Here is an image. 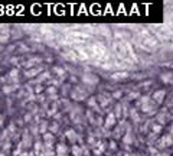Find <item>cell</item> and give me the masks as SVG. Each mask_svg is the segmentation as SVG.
Instances as JSON below:
<instances>
[{"label":"cell","instance_id":"6da1fadb","mask_svg":"<svg viewBox=\"0 0 173 156\" xmlns=\"http://www.w3.org/2000/svg\"><path fill=\"white\" fill-rule=\"evenodd\" d=\"M115 120H117V117L114 113H108L107 117H105V120H104V127L105 129H111L115 126Z\"/></svg>","mask_w":173,"mask_h":156},{"label":"cell","instance_id":"7a4b0ae2","mask_svg":"<svg viewBox=\"0 0 173 156\" xmlns=\"http://www.w3.org/2000/svg\"><path fill=\"white\" fill-rule=\"evenodd\" d=\"M42 69H43L42 67H36V68H30V69H26V71H25V77H27V78L38 77V75H41Z\"/></svg>","mask_w":173,"mask_h":156},{"label":"cell","instance_id":"3957f363","mask_svg":"<svg viewBox=\"0 0 173 156\" xmlns=\"http://www.w3.org/2000/svg\"><path fill=\"white\" fill-rule=\"evenodd\" d=\"M22 145H23L25 149H26V147H32V136H30V133H29L27 130L23 133V136H22Z\"/></svg>","mask_w":173,"mask_h":156},{"label":"cell","instance_id":"277c9868","mask_svg":"<svg viewBox=\"0 0 173 156\" xmlns=\"http://www.w3.org/2000/svg\"><path fill=\"white\" fill-rule=\"evenodd\" d=\"M68 152H71V149L65 143H58L55 147V153L56 155H68Z\"/></svg>","mask_w":173,"mask_h":156},{"label":"cell","instance_id":"5b68a950","mask_svg":"<svg viewBox=\"0 0 173 156\" xmlns=\"http://www.w3.org/2000/svg\"><path fill=\"white\" fill-rule=\"evenodd\" d=\"M65 137L69 140L71 143H74V145H75L76 139H78V136H76V132L74 130V129H68V130H66V133H65Z\"/></svg>","mask_w":173,"mask_h":156},{"label":"cell","instance_id":"8992f818","mask_svg":"<svg viewBox=\"0 0 173 156\" xmlns=\"http://www.w3.org/2000/svg\"><path fill=\"white\" fill-rule=\"evenodd\" d=\"M82 81L85 84H91V85H94V84L98 83V78L95 77V75H92V74H85L84 77H82Z\"/></svg>","mask_w":173,"mask_h":156},{"label":"cell","instance_id":"52a82bcc","mask_svg":"<svg viewBox=\"0 0 173 156\" xmlns=\"http://www.w3.org/2000/svg\"><path fill=\"white\" fill-rule=\"evenodd\" d=\"M72 97H74L75 100H84V98L86 97V93H84V91L78 87V88H75L74 91H72Z\"/></svg>","mask_w":173,"mask_h":156},{"label":"cell","instance_id":"ba28073f","mask_svg":"<svg viewBox=\"0 0 173 156\" xmlns=\"http://www.w3.org/2000/svg\"><path fill=\"white\" fill-rule=\"evenodd\" d=\"M71 153H72V156H84V149L79 145H72Z\"/></svg>","mask_w":173,"mask_h":156},{"label":"cell","instance_id":"9c48e42d","mask_svg":"<svg viewBox=\"0 0 173 156\" xmlns=\"http://www.w3.org/2000/svg\"><path fill=\"white\" fill-rule=\"evenodd\" d=\"M164 95H166V91H164V90H160V91H156V93L153 94V98H154V101H156L157 104H160V103H163Z\"/></svg>","mask_w":173,"mask_h":156},{"label":"cell","instance_id":"30bf717a","mask_svg":"<svg viewBox=\"0 0 173 156\" xmlns=\"http://www.w3.org/2000/svg\"><path fill=\"white\" fill-rule=\"evenodd\" d=\"M49 77H51V74H49L48 71H45L43 74L38 75V78L35 80V83H36V84H42L43 81H49Z\"/></svg>","mask_w":173,"mask_h":156},{"label":"cell","instance_id":"8fae6325","mask_svg":"<svg viewBox=\"0 0 173 156\" xmlns=\"http://www.w3.org/2000/svg\"><path fill=\"white\" fill-rule=\"evenodd\" d=\"M173 143V137L172 136H163L162 140H160V147H164V146H170Z\"/></svg>","mask_w":173,"mask_h":156},{"label":"cell","instance_id":"7c38bea8","mask_svg":"<svg viewBox=\"0 0 173 156\" xmlns=\"http://www.w3.org/2000/svg\"><path fill=\"white\" fill-rule=\"evenodd\" d=\"M54 140H55V136L51 132L43 134V143H54Z\"/></svg>","mask_w":173,"mask_h":156},{"label":"cell","instance_id":"4fadbf2b","mask_svg":"<svg viewBox=\"0 0 173 156\" xmlns=\"http://www.w3.org/2000/svg\"><path fill=\"white\" fill-rule=\"evenodd\" d=\"M48 127H49V124H48V122H45V120H43V122H41V123H39V126H38L39 132H41V133H42V134L48 133V132H46V130H48Z\"/></svg>","mask_w":173,"mask_h":156},{"label":"cell","instance_id":"5bb4252c","mask_svg":"<svg viewBox=\"0 0 173 156\" xmlns=\"http://www.w3.org/2000/svg\"><path fill=\"white\" fill-rule=\"evenodd\" d=\"M129 77V74L125 73V71H123V73H114L113 75H111V78L113 80H124V78Z\"/></svg>","mask_w":173,"mask_h":156},{"label":"cell","instance_id":"9a60e30c","mask_svg":"<svg viewBox=\"0 0 173 156\" xmlns=\"http://www.w3.org/2000/svg\"><path fill=\"white\" fill-rule=\"evenodd\" d=\"M98 101H100V106L101 107H105L111 100H110V97H103V95H100V97H98Z\"/></svg>","mask_w":173,"mask_h":156},{"label":"cell","instance_id":"2e32d148","mask_svg":"<svg viewBox=\"0 0 173 156\" xmlns=\"http://www.w3.org/2000/svg\"><path fill=\"white\" fill-rule=\"evenodd\" d=\"M16 88H17V85H5V87H3V93H5V94H10V93H13Z\"/></svg>","mask_w":173,"mask_h":156},{"label":"cell","instance_id":"e0dca14e","mask_svg":"<svg viewBox=\"0 0 173 156\" xmlns=\"http://www.w3.org/2000/svg\"><path fill=\"white\" fill-rule=\"evenodd\" d=\"M162 80L164 83H173V74H170V73L162 74Z\"/></svg>","mask_w":173,"mask_h":156},{"label":"cell","instance_id":"ac0fdd59","mask_svg":"<svg viewBox=\"0 0 173 156\" xmlns=\"http://www.w3.org/2000/svg\"><path fill=\"white\" fill-rule=\"evenodd\" d=\"M9 77H10L13 81H16L17 77H19V69H16V68H15V69H12L10 73H9Z\"/></svg>","mask_w":173,"mask_h":156},{"label":"cell","instance_id":"d6986e66","mask_svg":"<svg viewBox=\"0 0 173 156\" xmlns=\"http://www.w3.org/2000/svg\"><path fill=\"white\" fill-rule=\"evenodd\" d=\"M52 71H54L55 74H58V77L64 78V74H65V71H64V69H62V68H59V67H54V68H52Z\"/></svg>","mask_w":173,"mask_h":156},{"label":"cell","instance_id":"ffe728a7","mask_svg":"<svg viewBox=\"0 0 173 156\" xmlns=\"http://www.w3.org/2000/svg\"><path fill=\"white\" fill-rule=\"evenodd\" d=\"M49 130H51V133L52 134H55L58 130H59V124H58V123H52V124L49 126Z\"/></svg>","mask_w":173,"mask_h":156},{"label":"cell","instance_id":"44dd1931","mask_svg":"<svg viewBox=\"0 0 173 156\" xmlns=\"http://www.w3.org/2000/svg\"><path fill=\"white\" fill-rule=\"evenodd\" d=\"M10 147H12V142H10V140H7V142H5V143L2 145V149H3V152L10 151Z\"/></svg>","mask_w":173,"mask_h":156},{"label":"cell","instance_id":"7402d4cb","mask_svg":"<svg viewBox=\"0 0 173 156\" xmlns=\"http://www.w3.org/2000/svg\"><path fill=\"white\" fill-rule=\"evenodd\" d=\"M33 93H35V94L43 93V85H42V84H36V85H35V88H33Z\"/></svg>","mask_w":173,"mask_h":156},{"label":"cell","instance_id":"603a6c76","mask_svg":"<svg viewBox=\"0 0 173 156\" xmlns=\"http://www.w3.org/2000/svg\"><path fill=\"white\" fill-rule=\"evenodd\" d=\"M88 106H90V107H95V108H98L97 100H95L94 97H91V98H88Z\"/></svg>","mask_w":173,"mask_h":156},{"label":"cell","instance_id":"cb8c5ba5","mask_svg":"<svg viewBox=\"0 0 173 156\" xmlns=\"http://www.w3.org/2000/svg\"><path fill=\"white\" fill-rule=\"evenodd\" d=\"M46 94H49L51 97H52V95H56V88H55L54 85H52V87H48V88H46Z\"/></svg>","mask_w":173,"mask_h":156},{"label":"cell","instance_id":"d4e9b609","mask_svg":"<svg viewBox=\"0 0 173 156\" xmlns=\"http://www.w3.org/2000/svg\"><path fill=\"white\" fill-rule=\"evenodd\" d=\"M74 36H79V38H84V39H86V38H90V35L88 34H84V32H74Z\"/></svg>","mask_w":173,"mask_h":156},{"label":"cell","instance_id":"484cf974","mask_svg":"<svg viewBox=\"0 0 173 156\" xmlns=\"http://www.w3.org/2000/svg\"><path fill=\"white\" fill-rule=\"evenodd\" d=\"M23 120H25V123H29L30 120H32V114H30V113L25 114V119H23Z\"/></svg>","mask_w":173,"mask_h":156},{"label":"cell","instance_id":"4316f807","mask_svg":"<svg viewBox=\"0 0 173 156\" xmlns=\"http://www.w3.org/2000/svg\"><path fill=\"white\" fill-rule=\"evenodd\" d=\"M160 130H162V127H160V126H156V124L153 126V132H156V133H159Z\"/></svg>","mask_w":173,"mask_h":156},{"label":"cell","instance_id":"83f0119b","mask_svg":"<svg viewBox=\"0 0 173 156\" xmlns=\"http://www.w3.org/2000/svg\"><path fill=\"white\" fill-rule=\"evenodd\" d=\"M108 146H110V149H113V151L117 147V146H115V142H110V145H108Z\"/></svg>","mask_w":173,"mask_h":156},{"label":"cell","instance_id":"f1b7e54d","mask_svg":"<svg viewBox=\"0 0 173 156\" xmlns=\"http://www.w3.org/2000/svg\"><path fill=\"white\" fill-rule=\"evenodd\" d=\"M3 122H5V116H3V114H0V127L3 126Z\"/></svg>","mask_w":173,"mask_h":156},{"label":"cell","instance_id":"f546056e","mask_svg":"<svg viewBox=\"0 0 173 156\" xmlns=\"http://www.w3.org/2000/svg\"><path fill=\"white\" fill-rule=\"evenodd\" d=\"M5 41H7V38H6L5 35H0V44H2V42H5Z\"/></svg>","mask_w":173,"mask_h":156},{"label":"cell","instance_id":"4dcf8cb0","mask_svg":"<svg viewBox=\"0 0 173 156\" xmlns=\"http://www.w3.org/2000/svg\"><path fill=\"white\" fill-rule=\"evenodd\" d=\"M19 156H29V152L23 151V152H22V153H20V155H19Z\"/></svg>","mask_w":173,"mask_h":156},{"label":"cell","instance_id":"1f68e13d","mask_svg":"<svg viewBox=\"0 0 173 156\" xmlns=\"http://www.w3.org/2000/svg\"><path fill=\"white\" fill-rule=\"evenodd\" d=\"M120 95H121V93H115V94H114V97H115V98H118Z\"/></svg>","mask_w":173,"mask_h":156},{"label":"cell","instance_id":"d6a6232c","mask_svg":"<svg viewBox=\"0 0 173 156\" xmlns=\"http://www.w3.org/2000/svg\"><path fill=\"white\" fill-rule=\"evenodd\" d=\"M55 156H68V155H55Z\"/></svg>","mask_w":173,"mask_h":156},{"label":"cell","instance_id":"836d02e7","mask_svg":"<svg viewBox=\"0 0 173 156\" xmlns=\"http://www.w3.org/2000/svg\"><path fill=\"white\" fill-rule=\"evenodd\" d=\"M38 156H45V153H41V155H38Z\"/></svg>","mask_w":173,"mask_h":156}]
</instances>
